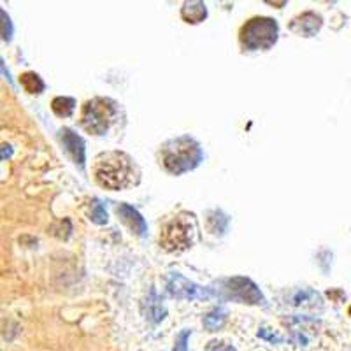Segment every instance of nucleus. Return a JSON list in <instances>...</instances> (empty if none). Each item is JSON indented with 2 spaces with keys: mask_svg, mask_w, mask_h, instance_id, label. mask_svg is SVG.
Here are the masks:
<instances>
[{
  "mask_svg": "<svg viewBox=\"0 0 351 351\" xmlns=\"http://www.w3.org/2000/svg\"><path fill=\"white\" fill-rule=\"evenodd\" d=\"M206 351H236V348L227 343H221V341H211L206 346Z\"/></svg>",
  "mask_w": 351,
  "mask_h": 351,
  "instance_id": "nucleus-21",
  "label": "nucleus"
},
{
  "mask_svg": "<svg viewBox=\"0 0 351 351\" xmlns=\"http://www.w3.org/2000/svg\"><path fill=\"white\" fill-rule=\"evenodd\" d=\"M90 219L95 225L108 223V211H106V206L99 199L92 200V206H90Z\"/></svg>",
  "mask_w": 351,
  "mask_h": 351,
  "instance_id": "nucleus-17",
  "label": "nucleus"
},
{
  "mask_svg": "<svg viewBox=\"0 0 351 351\" xmlns=\"http://www.w3.org/2000/svg\"><path fill=\"white\" fill-rule=\"evenodd\" d=\"M190 335H192V330H190V328L181 330L180 334H178V337H176L174 351H186V343L188 339H190Z\"/></svg>",
  "mask_w": 351,
  "mask_h": 351,
  "instance_id": "nucleus-20",
  "label": "nucleus"
},
{
  "mask_svg": "<svg viewBox=\"0 0 351 351\" xmlns=\"http://www.w3.org/2000/svg\"><path fill=\"white\" fill-rule=\"evenodd\" d=\"M348 315H350V316H351V306H350V307H348Z\"/></svg>",
  "mask_w": 351,
  "mask_h": 351,
  "instance_id": "nucleus-23",
  "label": "nucleus"
},
{
  "mask_svg": "<svg viewBox=\"0 0 351 351\" xmlns=\"http://www.w3.org/2000/svg\"><path fill=\"white\" fill-rule=\"evenodd\" d=\"M0 14H2V39L5 40V43H9V40L12 39V25H11V18L5 14V11L2 9L0 11Z\"/></svg>",
  "mask_w": 351,
  "mask_h": 351,
  "instance_id": "nucleus-19",
  "label": "nucleus"
},
{
  "mask_svg": "<svg viewBox=\"0 0 351 351\" xmlns=\"http://www.w3.org/2000/svg\"><path fill=\"white\" fill-rule=\"evenodd\" d=\"M167 293L176 300H209L215 297L211 288H204L184 278L180 272H169Z\"/></svg>",
  "mask_w": 351,
  "mask_h": 351,
  "instance_id": "nucleus-7",
  "label": "nucleus"
},
{
  "mask_svg": "<svg viewBox=\"0 0 351 351\" xmlns=\"http://www.w3.org/2000/svg\"><path fill=\"white\" fill-rule=\"evenodd\" d=\"M114 211L118 215V218L121 219V223L128 228V230L137 237L146 236V230H148V225L144 221L143 215L137 211L136 208H132L128 204H114Z\"/></svg>",
  "mask_w": 351,
  "mask_h": 351,
  "instance_id": "nucleus-10",
  "label": "nucleus"
},
{
  "mask_svg": "<svg viewBox=\"0 0 351 351\" xmlns=\"http://www.w3.org/2000/svg\"><path fill=\"white\" fill-rule=\"evenodd\" d=\"M208 18V8L200 0L184 2L181 8V20L188 25H199Z\"/></svg>",
  "mask_w": 351,
  "mask_h": 351,
  "instance_id": "nucleus-12",
  "label": "nucleus"
},
{
  "mask_svg": "<svg viewBox=\"0 0 351 351\" xmlns=\"http://www.w3.org/2000/svg\"><path fill=\"white\" fill-rule=\"evenodd\" d=\"M51 111L58 118H69V116H72V112L76 111V100L72 97H55L51 100Z\"/></svg>",
  "mask_w": 351,
  "mask_h": 351,
  "instance_id": "nucleus-15",
  "label": "nucleus"
},
{
  "mask_svg": "<svg viewBox=\"0 0 351 351\" xmlns=\"http://www.w3.org/2000/svg\"><path fill=\"white\" fill-rule=\"evenodd\" d=\"M280 25L274 18L255 16L239 30V43L244 51H267L278 43Z\"/></svg>",
  "mask_w": 351,
  "mask_h": 351,
  "instance_id": "nucleus-5",
  "label": "nucleus"
},
{
  "mask_svg": "<svg viewBox=\"0 0 351 351\" xmlns=\"http://www.w3.org/2000/svg\"><path fill=\"white\" fill-rule=\"evenodd\" d=\"M197 218L193 213L181 211L169 218L160 228V247L167 253H183L197 241Z\"/></svg>",
  "mask_w": 351,
  "mask_h": 351,
  "instance_id": "nucleus-3",
  "label": "nucleus"
},
{
  "mask_svg": "<svg viewBox=\"0 0 351 351\" xmlns=\"http://www.w3.org/2000/svg\"><path fill=\"white\" fill-rule=\"evenodd\" d=\"M60 143L64 146L65 153L71 156V160L81 169H84V162H86V144H84L83 137H80L72 128L64 127L58 132Z\"/></svg>",
  "mask_w": 351,
  "mask_h": 351,
  "instance_id": "nucleus-8",
  "label": "nucleus"
},
{
  "mask_svg": "<svg viewBox=\"0 0 351 351\" xmlns=\"http://www.w3.org/2000/svg\"><path fill=\"white\" fill-rule=\"evenodd\" d=\"M20 84L25 92L30 93V95H39V93H43L44 90H46V83L43 81V77L32 71L23 72V74H21Z\"/></svg>",
  "mask_w": 351,
  "mask_h": 351,
  "instance_id": "nucleus-13",
  "label": "nucleus"
},
{
  "mask_svg": "<svg viewBox=\"0 0 351 351\" xmlns=\"http://www.w3.org/2000/svg\"><path fill=\"white\" fill-rule=\"evenodd\" d=\"M93 180L100 188L109 192H121L136 186L141 180V171L128 153L104 152L95 156L92 169Z\"/></svg>",
  "mask_w": 351,
  "mask_h": 351,
  "instance_id": "nucleus-1",
  "label": "nucleus"
},
{
  "mask_svg": "<svg viewBox=\"0 0 351 351\" xmlns=\"http://www.w3.org/2000/svg\"><path fill=\"white\" fill-rule=\"evenodd\" d=\"M160 165L167 174L181 176L195 171L204 160L199 141L190 136H180L165 141L158 149Z\"/></svg>",
  "mask_w": 351,
  "mask_h": 351,
  "instance_id": "nucleus-2",
  "label": "nucleus"
},
{
  "mask_svg": "<svg viewBox=\"0 0 351 351\" xmlns=\"http://www.w3.org/2000/svg\"><path fill=\"white\" fill-rule=\"evenodd\" d=\"M213 223H215V227L211 228L213 234H219V236H223L228 228V216L223 215L221 211H211L208 215V225L211 227Z\"/></svg>",
  "mask_w": 351,
  "mask_h": 351,
  "instance_id": "nucleus-16",
  "label": "nucleus"
},
{
  "mask_svg": "<svg viewBox=\"0 0 351 351\" xmlns=\"http://www.w3.org/2000/svg\"><path fill=\"white\" fill-rule=\"evenodd\" d=\"M227 318H228L227 309H225V307H216V309H213L211 313H208V315L204 316L202 325L208 332H218L219 328L227 324Z\"/></svg>",
  "mask_w": 351,
  "mask_h": 351,
  "instance_id": "nucleus-14",
  "label": "nucleus"
},
{
  "mask_svg": "<svg viewBox=\"0 0 351 351\" xmlns=\"http://www.w3.org/2000/svg\"><path fill=\"white\" fill-rule=\"evenodd\" d=\"M209 288L219 300H232V302L247 304V306H267V300L256 283L244 276L219 280Z\"/></svg>",
  "mask_w": 351,
  "mask_h": 351,
  "instance_id": "nucleus-6",
  "label": "nucleus"
},
{
  "mask_svg": "<svg viewBox=\"0 0 351 351\" xmlns=\"http://www.w3.org/2000/svg\"><path fill=\"white\" fill-rule=\"evenodd\" d=\"M258 337L269 341V343H283V337H280V335H276V334H269L267 328H260Z\"/></svg>",
  "mask_w": 351,
  "mask_h": 351,
  "instance_id": "nucleus-22",
  "label": "nucleus"
},
{
  "mask_svg": "<svg viewBox=\"0 0 351 351\" xmlns=\"http://www.w3.org/2000/svg\"><path fill=\"white\" fill-rule=\"evenodd\" d=\"M324 27V18L315 11H306L290 21L288 28L299 37H315Z\"/></svg>",
  "mask_w": 351,
  "mask_h": 351,
  "instance_id": "nucleus-9",
  "label": "nucleus"
},
{
  "mask_svg": "<svg viewBox=\"0 0 351 351\" xmlns=\"http://www.w3.org/2000/svg\"><path fill=\"white\" fill-rule=\"evenodd\" d=\"M318 299H319V297H318V293H316V291L300 290V291H297L295 297H293V304H295V306H302V304L316 302Z\"/></svg>",
  "mask_w": 351,
  "mask_h": 351,
  "instance_id": "nucleus-18",
  "label": "nucleus"
},
{
  "mask_svg": "<svg viewBox=\"0 0 351 351\" xmlns=\"http://www.w3.org/2000/svg\"><path fill=\"white\" fill-rule=\"evenodd\" d=\"M120 120V108L112 99L108 97H95L86 100L81 108L80 125L86 134L92 136H106L109 128Z\"/></svg>",
  "mask_w": 351,
  "mask_h": 351,
  "instance_id": "nucleus-4",
  "label": "nucleus"
},
{
  "mask_svg": "<svg viewBox=\"0 0 351 351\" xmlns=\"http://www.w3.org/2000/svg\"><path fill=\"white\" fill-rule=\"evenodd\" d=\"M143 315L152 322V324H160L162 319L167 316V309L164 306V300L155 291V288H152L148 293V297L144 299L143 302Z\"/></svg>",
  "mask_w": 351,
  "mask_h": 351,
  "instance_id": "nucleus-11",
  "label": "nucleus"
}]
</instances>
